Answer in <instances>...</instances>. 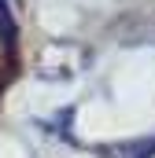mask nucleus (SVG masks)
Returning <instances> with one entry per match:
<instances>
[{
	"instance_id": "nucleus-1",
	"label": "nucleus",
	"mask_w": 155,
	"mask_h": 158,
	"mask_svg": "<svg viewBox=\"0 0 155 158\" xmlns=\"http://www.w3.org/2000/svg\"><path fill=\"white\" fill-rule=\"evenodd\" d=\"M0 37H4V48H7V52H15L19 26H15V19H11V7H7V0H0Z\"/></svg>"
}]
</instances>
